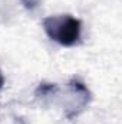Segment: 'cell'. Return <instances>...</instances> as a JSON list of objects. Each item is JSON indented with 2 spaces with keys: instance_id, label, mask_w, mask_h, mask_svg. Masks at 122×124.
Here are the masks:
<instances>
[{
  "instance_id": "cell-2",
  "label": "cell",
  "mask_w": 122,
  "mask_h": 124,
  "mask_svg": "<svg viewBox=\"0 0 122 124\" xmlns=\"http://www.w3.org/2000/svg\"><path fill=\"white\" fill-rule=\"evenodd\" d=\"M39 3H40V0H22V4L26 7V9H36L37 6H39Z\"/></svg>"
},
{
  "instance_id": "cell-1",
  "label": "cell",
  "mask_w": 122,
  "mask_h": 124,
  "mask_svg": "<svg viewBox=\"0 0 122 124\" xmlns=\"http://www.w3.org/2000/svg\"><path fill=\"white\" fill-rule=\"evenodd\" d=\"M43 29L52 40L58 42L59 45L73 46L81 39L82 25L79 19L70 15H62L43 19Z\"/></svg>"
},
{
  "instance_id": "cell-3",
  "label": "cell",
  "mask_w": 122,
  "mask_h": 124,
  "mask_svg": "<svg viewBox=\"0 0 122 124\" xmlns=\"http://www.w3.org/2000/svg\"><path fill=\"white\" fill-rule=\"evenodd\" d=\"M3 85H4V77H3V74H1V71H0V90L3 88Z\"/></svg>"
}]
</instances>
